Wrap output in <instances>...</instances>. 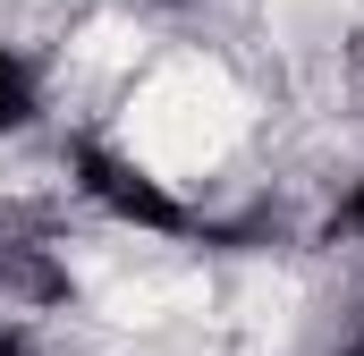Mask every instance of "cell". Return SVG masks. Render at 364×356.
<instances>
[{
	"label": "cell",
	"instance_id": "cell-2",
	"mask_svg": "<svg viewBox=\"0 0 364 356\" xmlns=\"http://www.w3.org/2000/svg\"><path fill=\"white\" fill-rule=\"evenodd\" d=\"M34 110H43V93H34V77H26V60L0 43V136H17Z\"/></svg>",
	"mask_w": 364,
	"mask_h": 356
},
{
	"label": "cell",
	"instance_id": "cell-3",
	"mask_svg": "<svg viewBox=\"0 0 364 356\" xmlns=\"http://www.w3.org/2000/svg\"><path fill=\"white\" fill-rule=\"evenodd\" d=\"M339 229H348V238H364V178L348 187V204H339Z\"/></svg>",
	"mask_w": 364,
	"mask_h": 356
},
{
	"label": "cell",
	"instance_id": "cell-4",
	"mask_svg": "<svg viewBox=\"0 0 364 356\" xmlns=\"http://www.w3.org/2000/svg\"><path fill=\"white\" fill-rule=\"evenodd\" d=\"M0 356H34V340H26L17 323H0Z\"/></svg>",
	"mask_w": 364,
	"mask_h": 356
},
{
	"label": "cell",
	"instance_id": "cell-1",
	"mask_svg": "<svg viewBox=\"0 0 364 356\" xmlns=\"http://www.w3.org/2000/svg\"><path fill=\"white\" fill-rule=\"evenodd\" d=\"M68 178H77L85 204H102V212L127 221V229H153V238H178L186 229V204L144 170V162H127L119 145H102V136H68Z\"/></svg>",
	"mask_w": 364,
	"mask_h": 356
},
{
	"label": "cell",
	"instance_id": "cell-5",
	"mask_svg": "<svg viewBox=\"0 0 364 356\" xmlns=\"http://www.w3.org/2000/svg\"><path fill=\"white\" fill-rule=\"evenodd\" d=\"M339 356H364V340H348V348H339Z\"/></svg>",
	"mask_w": 364,
	"mask_h": 356
}]
</instances>
